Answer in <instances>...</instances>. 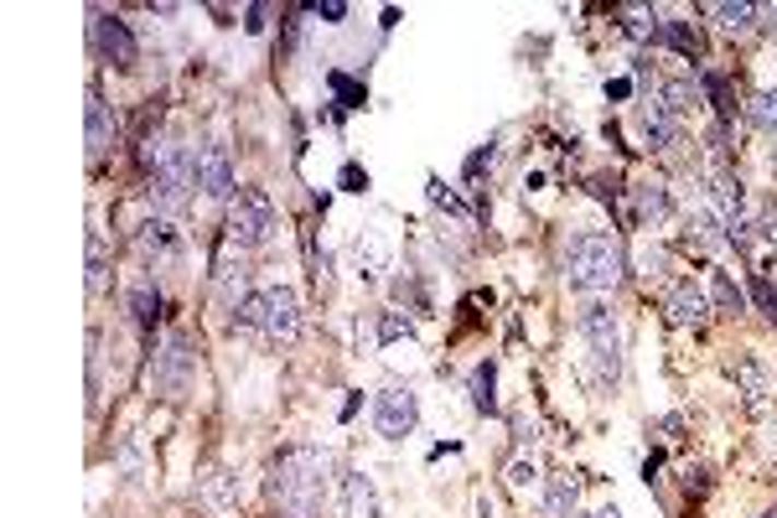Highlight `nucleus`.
<instances>
[{
  "mask_svg": "<svg viewBox=\"0 0 777 518\" xmlns=\"http://www.w3.org/2000/svg\"><path fill=\"white\" fill-rule=\"evenodd\" d=\"M120 472H125L130 482H140V472H145V457H140V436H130V440L120 446Z\"/></svg>",
  "mask_w": 777,
  "mask_h": 518,
  "instance_id": "29",
  "label": "nucleus"
},
{
  "mask_svg": "<svg viewBox=\"0 0 777 518\" xmlns=\"http://www.w3.org/2000/svg\"><path fill=\"white\" fill-rule=\"evenodd\" d=\"M202 498H208V508H234V498H239V478L234 472H208V482H202Z\"/></svg>",
  "mask_w": 777,
  "mask_h": 518,
  "instance_id": "23",
  "label": "nucleus"
},
{
  "mask_svg": "<svg viewBox=\"0 0 777 518\" xmlns=\"http://www.w3.org/2000/svg\"><path fill=\"white\" fill-rule=\"evenodd\" d=\"M695 104H699V89L690 79H669L663 89H658V109H663V115H674V120H684Z\"/></svg>",
  "mask_w": 777,
  "mask_h": 518,
  "instance_id": "17",
  "label": "nucleus"
},
{
  "mask_svg": "<svg viewBox=\"0 0 777 518\" xmlns=\"http://www.w3.org/2000/svg\"><path fill=\"white\" fill-rule=\"evenodd\" d=\"M597 518H622V514H617V508H601V514H597Z\"/></svg>",
  "mask_w": 777,
  "mask_h": 518,
  "instance_id": "37",
  "label": "nucleus"
},
{
  "mask_svg": "<svg viewBox=\"0 0 777 518\" xmlns=\"http://www.w3.org/2000/svg\"><path fill=\"white\" fill-rule=\"evenodd\" d=\"M327 83H332V94L342 99V109H363V99H368V94H363V83H353L348 73H327Z\"/></svg>",
  "mask_w": 777,
  "mask_h": 518,
  "instance_id": "28",
  "label": "nucleus"
},
{
  "mask_svg": "<svg viewBox=\"0 0 777 518\" xmlns=\"http://www.w3.org/2000/svg\"><path fill=\"white\" fill-rule=\"evenodd\" d=\"M342 187H348V192H368V172L348 161V166H342Z\"/></svg>",
  "mask_w": 777,
  "mask_h": 518,
  "instance_id": "33",
  "label": "nucleus"
},
{
  "mask_svg": "<svg viewBox=\"0 0 777 518\" xmlns=\"http://www.w3.org/2000/svg\"><path fill=\"white\" fill-rule=\"evenodd\" d=\"M710 16H716L726 32H752L762 16V5H710Z\"/></svg>",
  "mask_w": 777,
  "mask_h": 518,
  "instance_id": "25",
  "label": "nucleus"
},
{
  "mask_svg": "<svg viewBox=\"0 0 777 518\" xmlns=\"http://www.w3.org/2000/svg\"><path fill=\"white\" fill-rule=\"evenodd\" d=\"M731 379L741 384V395H746V404H752V410H762V404H767V395H773V374H767V368H762L752 353L731 358Z\"/></svg>",
  "mask_w": 777,
  "mask_h": 518,
  "instance_id": "15",
  "label": "nucleus"
},
{
  "mask_svg": "<svg viewBox=\"0 0 777 518\" xmlns=\"http://www.w3.org/2000/svg\"><path fill=\"white\" fill-rule=\"evenodd\" d=\"M627 270V255H622V244L612 234H576L570 249H565V280L576 285V291H612Z\"/></svg>",
  "mask_w": 777,
  "mask_h": 518,
  "instance_id": "3",
  "label": "nucleus"
},
{
  "mask_svg": "<svg viewBox=\"0 0 777 518\" xmlns=\"http://www.w3.org/2000/svg\"><path fill=\"white\" fill-rule=\"evenodd\" d=\"M752 301H757L767 317H777V291H773V280L767 275H752Z\"/></svg>",
  "mask_w": 777,
  "mask_h": 518,
  "instance_id": "30",
  "label": "nucleus"
},
{
  "mask_svg": "<svg viewBox=\"0 0 777 518\" xmlns=\"http://www.w3.org/2000/svg\"><path fill=\"white\" fill-rule=\"evenodd\" d=\"M705 296H710V306H716V311H731V317L746 306V296L737 291V280L726 275V270H710V275H705Z\"/></svg>",
  "mask_w": 777,
  "mask_h": 518,
  "instance_id": "18",
  "label": "nucleus"
},
{
  "mask_svg": "<svg viewBox=\"0 0 777 518\" xmlns=\"http://www.w3.org/2000/svg\"><path fill=\"white\" fill-rule=\"evenodd\" d=\"M746 120L757 125V130H767V136H777V89H767V94H757V99L746 104Z\"/></svg>",
  "mask_w": 777,
  "mask_h": 518,
  "instance_id": "26",
  "label": "nucleus"
},
{
  "mask_svg": "<svg viewBox=\"0 0 777 518\" xmlns=\"http://www.w3.org/2000/svg\"><path fill=\"white\" fill-rule=\"evenodd\" d=\"M130 317H136V327H156V317H161L156 280H136V285H130Z\"/></svg>",
  "mask_w": 777,
  "mask_h": 518,
  "instance_id": "19",
  "label": "nucleus"
},
{
  "mask_svg": "<svg viewBox=\"0 0 777 518\" xmlns=\"http://www.w3.org/2000/svg\"><path fill=\"white\" fill-rule=\"evenodd\" d=\"M104 280H109V259H104V239L99 234H89V291L99 296Z\"/></svg>",
  "mask_w": 777,
  "mask_h": 518,
  "instance_id": "27",
  "label": "nucleus"
},
{
  "mask_svg": "<svg viewBox=\"0 0 777 518\" xmlns=\"http://www.w3.org/2000/svg\"><path fill=\"white\" fill-rule=\"evenodd\" d=\"M140 255L145 259H177L181 255V234H177V223L166 219V213H156L151 223H140Z\"/></svg>",
  "mask_w": 777,
  "mask_h": 518,
  "instance_id": "13",
  "label": "nucleus"
},
{
  "mask_svg": "<svg viewBox=\"0 0 777 518\" xmlns=\"http://www.w3.org/2000/svg\"><path fill=\"white\" fill-rule=\"evenodd\" d=\"M576 503H580V487L570 472H555V478L544 482V514L550 518H570L576 514Z\"/></svg>",
  "mask_w": 777,
  "mask_h": 518,
  "instance_id": "16",
  "label": "nucleus"
},
{
  "mask_svg": "<svg viewBox=\"0 0 777 518\" xmlns=\"http://www.w3.org/2000/svg\"><path fill=\"white\" fill-rule=\"evenodd\" d=\"M633 192H638V219L643 223L669 219V187H663V181H638Z\"/></svg>",
  "mask_w": 777,
  "mask_h": 518,
  "instance_id": "21",
  "label": "nucleus"
},
{
  "mask_svg": "<svg viewBox=\"0 0 777 518\" xmlns=\"http://www.w3.org/2000/svg\"><path fill=\"white\" fill-rule=\"evenodd\" d=\"M529 482H534V461H514V467H508V487H514V493H523Z\"/></svg>",
  "mask_w": 777,
  "mask_h": 518,
  "instance_id": "32",
  "label": "nucleus"
},
{
  "mask_svg": "<svg viewBox=\"0 0 777 518\" xmlns=\"http://www.w3.org/2000/svg\"><path fill=\"white\" fill-rule=\"evenodd\" d=\"M140 166H145V192H151V208L156 213H177L181 202H187V192L198 187V151H187V145H177V140L166 136H151L145 145H140Z\"/></svg>",
  "mask_w": 777,
  "mask_h": 518,
  "instance_id": "2",
  "label": "nucleus"
},
{
  "mask_svg": "<svg viewBox=\"0 0 777 518\" xmlns=\"http://www.w3.org/2000/svg\"><path fill=\"white\" fill-rule=\"evenodd\" d=\"M192 368H198L192 338H187L181 327H172V332H166V342H161V353H156V384L166 389V395H181V389H187V379H192Z\"/></svg>",
  "mask_w": 777,
  "mask_h": 518,
  "instance_id": "9",
  "label": "nucleus"
},
{
  "mask_svg": "<svg viewBox=\"0 0 777 518\" xmlns=\"http://www.w3.org/2000/svg\"><path fill=\"white\" fill-rule=\"evenodd\" d=\"M663 311H669L674 327H705V317H710V296L699 291L695 280H679V285H669V296H663Z\"/></svg>",
  "mask_w": 777,
  "mask_h": 518,
  "instance_id": "11",
  "label": "nucleus"
},
{
  "mask_svg": "<svg viewBox=\"0 0 777 518\" xmlns=\"http://www.w3.org/2000/svg\"><path fill=\"white\" fill-rule=\"evenodd\" d=\"M198 187L213 202H234V187H239V177H234V156H228V145H223V140H208V145H198Z\"/></svg>",
  "mask_w": 777,
  "mask_h": 518,
  "instance_id": "10",
  "label": "nucleus"
},
{
  "mask_svg": "<svg viewBox=\"0 0 777 518\" xmlns=\"http://www.w3.org/2000/svg\"><path fill=\"white\" fill-rule=\"evenodd\" d=\"M89 37H94V58L109 62V68H136L140 62V42H136V32H130V21L109 16V11H94Z\"/></svg>",
  "mask_w": 777,
  "mask_h": 518,
  "instance_id": "7",
  "label": "nucleus"
},
{
  "mask_svg": "<svg viewBox=\"0 0 777 518\" xmlns=\"http://www.w3.org/2000/svg\"><path fill=\"white\" fill-rule=\"evenodd\" d=\"M239 327L270 342H291L301 332V301L291 285H259L239 301Z\"/></svg>",
  "mask_w": 777,
  "mask_h": 518,
  "instance_id": "4",
  "label": "nucleus"
},
{
  "mask_svg": "<svg viewBox=\"0 0 777 518\" xmlns=\"http://www.w3.org/2000/svg\"><path fill=\"white\" fill-rule=\"evenodd\" d=\"M420 425V399L410 395V389H379L374 395V431H379L384 440H404L410 431Z\"/></svg>",
  "mask_w": 777,
  "mask_h": 518,
  "instance_id": "8",
  "label": "nucleus"
},
{
  "mask_svg": "<svg viewBox=\"0 0 777 518\" xmlns=\"http://www.w3.org/2000/svg\"><path fill=\"white\" fill-rule=\"evenodd\" d=\"M244 26H249V32H264V5H249V11H244Z\"/></svg>",
  "mask_w": 777,
  "mask_h": 518,
  "instance_id": "35",
  "label": "nucleus"
},
{
  "mask_svg": "<svg viewBox=\"0 0 777 518\" xmlns=\"http://www.w3.org/2000/svg\"><path fill=\"white\" fill-rule=\"evenodd\" d=\"M338 503H342V518H379V493H374V478L348 467L338 482Z\"/></svg>",
  "mask_w": 777,
  "mask_h": 518,
  "instance_id": "12",
  "label": "nucleus"
},
{
  "mask_svg": "<svg viewBox=\"0 0 777 518\" xmlns=\"http://www.w3.org/2000/svg\"><path fill=\"white\" fill-rule=\"evenodd\" d=\"M762 16H773V21H767V26H773V37H777V5H767V11H762Z\"/></svg>",
  "mask_w": 777,
  "mask_h": 518,
  "instance_id": "36",
  "label": "nucleus"
},
{
  "mask_svg": "<svg viewBox=\"0 0 777 518\" xmlns=\"http://www.w3.org/2000/svg\"><path fill=\"white\" fill-rule=\"evenodd\" d=\"M115 136H120V120L109 115L104 94H89V156L104 161L109 156V145H115Z\"/></svg>",
  "mask_w": 777,
  "mask_h": 518,
  "instance_id": "14",
  "label": "nucleus"
},
{
  "mask_svg": "<svg viewBox=\"0 0 777 518\" xmlns=\"http://www.w3.org/2000/svg\"><path fill=\"white\" fill-rule=\"evenodd\" d=\"M580 338L591 342V358H597V379L612 384L622 374V332H617V317H612V306H580Z\"/></svg>",
  "mask_w": 777,
  "mask_h": 518,
  "instance_id": "6",
  "label": "nucleus"
},
{
  "mask_svg": "<svg viewBox=\"0 0 777 518\" xmlns=\"http://www.w3.org/2000/svg\"><path fill=\"white\" fill-rule=\"evenodd\" d=\"M493 389H498V368H493V363H478V368H472V404H478L482 415L498 410V395H493Z\"/></svg>",
  "mask_w": 777,
  "mask_h": 518,
  "instance_id": "22",
  "label": "nucleus"
},
{
  "mask_svg": "<svg viewBox=\"0 0 777 518\" xmlns=\"http://www.w3.org/2000/svg\"><path fill=\"white\" fill-rule=\"evenodd\" d=\"M280 228V213L275 202L264 198L259 187H249V192H239L234 198V208H228V244H239V249H259V244H270Z\"/></svg>",
  "mask_w": 777,
  "mask_h": 518,
  "instance_id": "5",
  "label": "nucleus"
},
{
  "mask_svg": "<svg viewBox=\"0 0 777 518\" xmlns=\"http://www.w3.org/2000/svg\"><path fill=\"white\" fill-rule=\"evenodd\" d=\"M306 11H311V16H321V21H342V16H348V5H342V0H317V5H306Z\"/></svg>",
  "mask_w": 777,
  "mask_h": 518,
  "instance_id": "34",
  "label": "nucleus"
},
{
  "mask_svg": "<svg viewBox=\"0 0 777 518\" xmlns=\"http://www.w3.org/2000/svg\"><path fill=\"white\" fill-rule=\"evenodd\" d=\"M270 503H275V518H321L327 457L317 446H285L270 461Z\"/></svg>",
  "mask_w": 777,
  "mask_h": 518,
  "instance_id": "1",
  "label": "nucleus"
},
{
  "mask_svg": "<svg viewBox=\"0 0 777 518\" xmlns=\"http://www.w3.org/2000/svg\"><path fill=\"white\" fill-rule=\"evenodd\" d=\"M654 37L669 42V47H679L684 58H699V32H695V26H684V21H663Z\"/></svg>",
  "mask_w": 777,
  "mask_h": 518,
  "instance_id": "24",
  "label": "nucleus"
},
{
  "mask_svg": "<svg viewBox=\"0 0 777 518\" xmlns=\"http://www.w3.org/2000/svg\"><path fill=\"white\" fill-rule=\"evenodd\" d=\"M399 338H410V321H399L395 311L379 321V342H399Z\"/></svg>",
  "mask_w": 777,
  "mask_h": 518,
  "instance_id": "31",
  "label": "nucleus"
},
{
  "mask_svg": "<svg viewBox=\"0 0 777 518\" xmlns=\"http://www.w3.org/2000/svg\"><path fill=\"white\" fill-rule=\"evenodd\" d=\"M353 259H358V275L363 280H374L389 264V244L379 239V234H363L358 244H353Z\"/></svg>",
  "mask_w": 777,
  "mask_h": 518,
  "instance_id": "20",
  "label": "nucleus"
}]
</instances>
